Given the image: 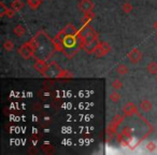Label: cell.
Listing matches in <instances>:
<instances>
[{
	"label": "cell",
	"instance_id": "obj_9",
	"mask_svg": "<svg viewBox=\"0 0 157 155\" xmlns=\"http://www.w3.org/2000/svg\"><path fill=\"white\" fill-rule=\"evenodd\" d=\"M139 106H140V109H141L143 112H150L151 110H152V108H153L152 103H151L150 100H147V99H144V100H142L141 103H140Z\"/></svg>",
	"mask_w": 157,
	"mask_h": 155
},
{
	"label": "cell",
	"instance_id": "obj_14",
	"mask_svg": "<svg viewBox=\"0 0 157 155\" xmlns=\"http://www.w3.org/2000/svg\"><path fill=\"white\" fill-rule=\"evenodd\" d=\"M109 98L112 103H118L121 100V98H122V95L118 93V91H114L109 95Z\"/></svg>",
	"mask_w": 157,
	"mask_h": 155
},
{
	"label": "cell",
	"instance_id": "obj_4",
	"mask_svg": "<svg viewBox=\"0 0 157 155\" xmlns=\"http://www.w3.org/2000/svg\"><path fill=\"white\" fill-rule=\"evenodd\" d=\"M110 51H111V46L109 45V43H107V42H99L93 54L96 57H98V58H101V57L107 56L110 53Z\"/></svg>",
	"mask_w": 157,
	"mask_h": 155
},
{
	"label": "cell",
	"instance_id": "obj_5",
	"mask_svg": "<svg viewBox=\"0 0 157 155\" xmlns=\"http://www.w3.org/2000/svg\"><path fill=\"white\" fill-rule=\"evenodd\" d=\"M127 57L131 64H138L142 59V52L138 48H135L127 54Z\"/></svg>",
	"mask_w": 157,
	"mask_h": 155
},
{
	"label": "cell",
	"instance_id": "obj_20",
	"mask_svg": "<svg viewBox=\"0 0 157 155\" xmlns=\"http://www.w3.org/2000/svg\"><path fill=\"white\" fill-rule=\"evenodd\" d=\"M95 18V14L93 12H90V13H85L84 15V24H90V22H92Z\"/></svg>",
	"mask_w": 157,
	"mask_h": 155
},
{
	"label": "cell",
	"instance_id": "obj_25",
	"mask_svg": "<svg viewBox=\"0 0 157 155\" xmlns=\"http://www.w3.org/2000/svg\"><path fill=\"white\" fill-rule=\"evenodd\" d=\"M156 37H157V30H156Z\"/></svg>",
	"mask_w": 157,
	"mask_h": 155
},
{
	"label": "cell",
	"instance_id": "obj_17",
	"mask_svg": "<svg viewBox=\"0 0 157 155\" xmlns=\"http://www.w3.org/2000/svg\"><path fill=\"white\" fill-rule=\"evenodd\" d=\"M111 86H112V88H113L114 91H120V90H122V88H123V82L121 81V80H118V79H115L113 82H112Z\"/></svg>",
	"mask_w": 157,
	"mask_h": 155
},
{
	"label": "cell",
	"instance_id": "obj_12",
	"mask_svg": "<svg viewBox=\"0 0 157 155\" xmlns=\"http://www.w3.org/2000/svg\"><path fill=\"white\" fill-rule=\"evenodd\" d=\"M146 70H147L150 73L156 74L157 76V63L156 61H151V63H148V65L146 66Z\"/></svg>",
	"mask_w": 157,
	"mask_h": 155
},
{
	"label": "cell",
	"instance_id": "obj_10",
	"mask_svg": "<svg viewBox=\"0 0 157 155\" xmlns=\"http://www.w3.org/2000/svg\"><path fill=\"white\" fill-rule=\"evenodd\" d=\"M24 8V3L22 0H13L11 3V9H13L15 12H18Z\"/></svg>",
	"mask_w": 157,
	"mask_h": 155
},
{
	"label": "cell",
	"instance_id": "obj_24",
	"mask_svg": "<svg viewBox=\"0 0 157 155\" xmlns=\"http://www.w3.org/2000/svg\"><path fill=\"white\" fill-rule=\"evenodd\" d=\"M154 28H155V30H157V21L154 23Z\"/></svg>",
	"mask_w": 157,
	"mask_h": 155
},
{
	"label": "cell",
	"instance_id": "obj_2",
	"mask_svg": "<svg viewBox=\"0 0 157 155\" xmlns=\"http://www.w3.org/2000/svg\"><path fill=\"white\" fill-rule=\"evenodd\" d=\"M124 118L125 115H121V114H116L115 116H114L113 118H112L111 123H110L109 125H108V137L110 138V136L111 135H114V134L116 133V130H117L118 126H120L121 124L123 123V121H124Z\"/></svg>",
	"mask_w": 157,
	"mask_h": 155
},
{
	"label": "cell",
	"instance_id": "obj_16",
	"mask_svg": "<svg viewBox=\"0 0 157 155\" xmlns=\"http://www.w3.org/2000/svg\"><path fill=\"white\" fill-rule=\"evenodd\" d=\"M72 76V73H70L68 70H63V69H61L60 71H59V73L57 74V76L56 78H60V79H69V78H71Z\"/></svg>",
	"mask_w": 157,
	"mask_h": 155
},
{
	"label": "cell",
	"instance_id": "obj_11",
	"mask_svg": "<svg viewBox=\"0 0 157 155\" xmlns=\"http://www.w3.org/2000/svg\"><path fill=\"white\" fill-rule=\"evenodd\" d=\"M13 33L15 36H17V37H23V36L25 35V33H26V29H25V27L23 26V25H16L15 27H14L13 29Z\"/></svg>",
	"mask_w": 157,
	"mask_h": 155
},
{
	"label": "cell",
	"instance_id": "obj_13",
	"mask_svg": "<svg viewBox=\"0 0 157 155\" xmlns=\"http://www.w3.org/2000/svg\"><path fill=\"white\" fill-rule=\"evenodd\" d=\"M116 72H117L118 74H121V76H125V74H127L129 72V69L126 65L120 64V65L117 66V68H116Z\"/></svg>",
	"mask_w": 157,
	"mask_h": 155
},
{
	"label": "cell",
	"instance_id": "obj_23",
	"mask_svg": "<svg viewBox=\"0 0 157 155\" xmlns=\"http://www.w3.org/2000/svg\"><path fill=\"white\" fill-rule=\"evenodd\" d=\"M5 15L8 16L9 18H12L14 15H15V11H14L13 9H9V8H7V10H6V12H5Z\"/></svg>",
	"mask_w": 157,
	"mask_h": 155
},
{
	"label": "cell",
	"instance_id": "obj_1",
	"mask_svg": "<svg viewBox=\"0 0 157 155\" xmlns=\"http://www.w3.org/2000/svg\"><path fill=\"white\" fill-rule=\"evenodd\" d=\"M78 39H80L81 48L88 54H93L99 43L97 33L92 28L90 24H84L83 28L78 30Z\"/></svg>",
	"mask_w": 157,
	"mask_h": 155
},
{
	"label": "cell",
	"instance_id": "obj_7",
	"mask_svg": "<svg viewBox=\"0 0 157 155\" xmlns=\"http://www.w3.org/2000/svg\"><path fill=\"white\" fill-rule=\"evenodd\" d=\"M33 68H35L39 73H41V74H43L44 76H46V73H48V65L44 60L38 58L37 61L35 63V65H33Z\"/></svg>",
	"mask_w": 157,
	"mask_h": 155
},
{
	"label": "cell",
	"instance_id": "obj_22",
	"mask_svg": "<svg viewBox=\"0 0 157 155\" xmlns=\"http://www.w3.org/2000/svg\"><path fill=\"white\" fill-rule=\"evenodd\" d=\"M146 149H147V151H150V152H154V151L156 150V143L153 141L148 142V143L146 144Z\"/></svg>",
	"mask_w": 157,
	"mask_h": 155
},
{
	"label": "cell",
	"instance_id": "obj_19",
	"mask_svg": "<svg viewBox=\"0 0 157 155\" xmlns=\"http://www.w3.org/2000/svg\"><path fill=\"white\" fill-rule=\"evenodd\" d=\"M3 48H5V50L8 51V52H12V51L14 50L13 41H11V40H6L5 43H3Z\"/></svg>",
	"mask_w": 157,
	"mask_h": 155
},
{
	"label": "cell",
	"instance_id": "obj_6",
	"mask_svg": "<svg viewBox=\"0 0 157 155\" xmlns=\"http://www.w3.org/2000/svg\"><path fill=\"white\" fill-rule=\"evenodd\" d=\"M94 8H95V5L92 0H81V1L78 2V9L81 10L84 14L93 12Z\"/></svg>",
	"mask_w": 157,
	"mask_h": 155
},
{
	"label": "cell",
	"instance_id": "obj_21",
	"mask_svg": "<svg viewBox=\"0 0 157 155\" xmlns=\"http://www.w3.org/2000/svg\"><path fill=\"white\" fill-rule=\"evenodd\" d=\"M122 134L129 140H130L131 137H132V130H131L130 128H128V127H125V128L122 130Z\"/></svg>",
	"mask_w": 157,
	"mask_h": 155
},
{
	"label": "cell",
	"instance_id": "obj_15",
	"mask_svg": "<svg viewBox=\"0 0 157 155\" xmlns=\"http://www.w3.org/2000/svg\"><path fill=\"white\" fill-rule=\"evenodd\" d=\"M41 3H42V0H27V5L33 10H37L41 6Z\"/></svg>",
	"mask_w": 157,
	"mask_h": 155
},
{
	"label": "cell",
	"instance_id": "obj_8",
	"mask_svg": "<svg viewBox=\"0 0 157 155\" xmlns=\"http://www.w3.org/2000/svg\"><path fill=\"white\" fill-rule=\"evenodd\" d=\"M123 113H124L125 116H131L133 114L138 113V109L136 107V105H133L132 103H127L123 107Z\"/></svg>",
	"mask_w": 157,
	"mask_h": 155
},
{
	"label": "cell",
	"instance_id": "obj_18",
	"mask_svg": "<svg viewBox=\"0 0 157 155\" xmlns=\"http://www.w3.org/2000/svg\"><path fill=\"white\" fill-rule=\"evenodd\" d=\"M122 10L126 14H129L133 10V7H132V5H131V3H129L128 1H126V2H124L122 5Z\"/></svg>",
	"mask_w": 157,
	"mask_h": 155
},
{
	"label": "cell",
	"instance_id": "obj_3",
	"mask_svg": "<svg viewBox=\"0 0 157 155\" xmlns=\"http://www.w3.org/2000/svg\"><path fill=\"white\" fill-rule=\"evenodd\" d=\"M18 53H20V55L24 59H29L35 55L36 51H35V48H33V44L30 43V41H28V42H25V43L18 48Z\"/></svg>",
	"mask_w": 157,
	"mask_h": 155
}]
</instances>
